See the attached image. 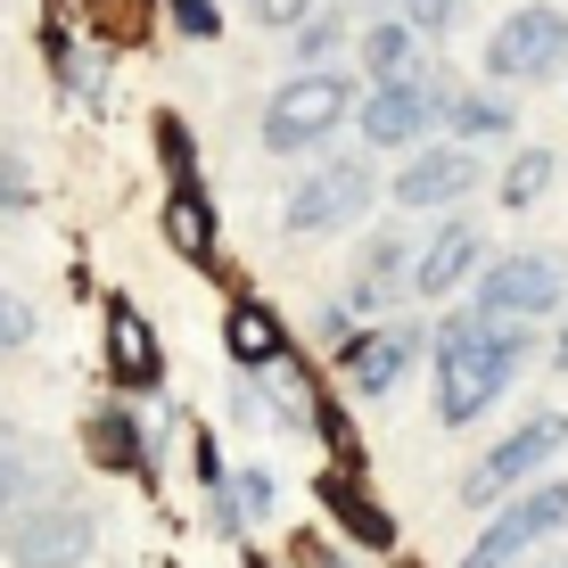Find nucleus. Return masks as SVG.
<instances>
[{
    "label": "nucleus",
    "instance_id": "nucleus-1",
    "mask_svg": "<svg viewBox=\"0 0 568 568\" xmlns=\"http://www.w3.org/2000/svg\"><path fill=\"white\" fill-rule=\"evenodd\" d=\"M519 355H527L519 322H495L486 305L445 313L437 322V413H445V428H469L478 413H495V396L519 379Z\"/></svg>",
    "mask_w": 568,
    "mask_h": 568
},
{
    "label": "nucleus",
    "instance_id": "nucleus-2",
    "mask_svg": "<svg viewBox=\"0 0 568 568\" xmlns=\"http://www.w3.org/2000/svg\"><path fill=\"white\" fill-rule=\"evenodd\" d=\"M346 115H355V83H346V74H329V67H305V74H288V83L264 100V149H272V156L322 149Z\"/></svg>",
    "mask_w": 568,
    "mask_h": 568
},
{
    "label": "nucleus",
    "instance_id": "nucleus-3",
    "mask_svg": "<svg viewBox=\"0 0 568 568\" xmlns=\"http://www.w3.org/2000/svg\"><path fill=\"white\" fill-rule=\"evenodd\" d=\"M560 445H568V413H536V420H519L511 437L495 445V454L469 462L462 503H469V511H495V503H511L519 486H536V478H544V462H552Z\"/></svg>",
    "mask_w": 568,
    "mask_h": 568
},
{
    "label": "nucleus",
    "instance_id": "nucleus-4",
    "mask_svg": "<svg viewBox=\"0 0 568 568\" xmlns=\"http://www.w3.org/2000/svg\"><path fill=\"white\" fill-rule=\"evenodd\" d=\"M552 527H568V486L536 478V486H519L511 503H495V519L478 527V544L462 552V568H511L527 544H544Z\"/></svg>",
    "mask_w": 568,
    "mask_h": 568
},
{
    "label": "nucleus",
    "instance_id": "nucleus-5",
    "mask_svg": "<svg viewBox=\"0 0 568 568\" xmlns=\"http://www.w3.org/2000/svg\"><path fill=\"white\" fill-rule=\"evenodd\" d=\"M560 288H568V256H552V247H503L478 272V305L495 322H536V313L560 305Z\"/></svg>",
    "mask_w": 568,
    "mask_h": 568
},
{
    "label": "nucleus",
    "instance_id": "nucleus-6",
    "mask_svg": "<svg viewBox=\"0 0 568 568\" xmlns=\"http://www.w3.org/2000/svg\"><path fill=\"white\" fill-rule=\"evenodd\" d=\"M91 552H100V527H91V511H74V503H33L0 536V560L9 568H83Z\"/></svg>",
    "mask_w": 568,
    "mask_h": 568
},
{
    "label": "nucleus",
    "instance_id": "nucleus-7",
    "mask_svg": "<svg viewBox=\"0 0 568 568\" xmlns=\"http://www.w3.org/2000/svg\"><path fill=\"white\" fill-rule=\"evenodd\" d=\"M371 199H379V182H371V165L363 156H329V165H313L297 190H288V231H346V223H363Z\"/></svg>",
    "mask_w": 568,
    "mask_h": 568
},
{
    "label": "nucleus",
    "instance_id": "nucleus-8",
    "mask_svg": "<svg viewBox=\"0 0 568 568\" xmlns=\"http://www.w3.org/2000/svg\"><path fill=\"white\" fill-rule=\"evenodd\" d=\"M560 58H568V17L560 9H519V17H503L495 33H486V74L495 83H536V74H560Z\"/></svg>",
    "mask_w": 568,
    "mask_h": 568
},
{
    "label": "nucleus",
    "instance_id": "nucleus-9",
    "mask_svg": "<svg viewBox=\"0 0 568 568\" xmlns=\"http://www.w3.org/2000/svg\"><path fill=\"white\" fill-rule=\"evenodd\" d=\"M445 124V74L437 83H371L363 91V141L371 149H428V132Z\"/></svg>",
    "mask_w": 568,
    "mask_h": 568
},
{
    "label": "nucleus",
    "instance_id": "nucleus-10",
    "mask_svg": "<svg viewBox=\"0 0 568 568\" xmlns=\"http://www.w3.org/2000/svg\"><path fill=\"white\" fill-rule=\"evenodd\" d=\"M478 156H469V141H437L428 156H413V165L396 173V199L404 206H454V199H469L478 190Z\"/></svg>",
    "mask_w": 568,
    "mask_h": 568
},
{
    "label": "nucleus",
    "instance_id": "nucleus-11",
    "mask_svg": "<svg viewBox=\"0 0 568 568\" xmlns=\"http://www.w3.org/2000/svg\"><path fill=\"white\" fill-rule=\"evenodd\" d=\"M478 272V223H437L428 231V247L413 256V297H454V288Z\"/></svg>",
    "mask_w": 568,
    "mask_h": 568
},
{
    "label": "nucleus",
    "instance_id": "nucleus-12",
    "mask_svg": "<svg viewBox=\"0 0 568 568\" xmlns=\"http://www.w3.org/2000/svg\"><path fill=\"white\" fill-rule=\"evenodd\" d=\"M413 355H420V329H363V338H346V346H338L346 379H355L363 396H387V387L413 371Z\"/></svg>",
    "mask_w": 568,
    "mask_h": 568
},
{
    "label": "nucleus",
    "instance_id": "nucleus-13",
    "mask_svg": "<svg viewBox=\"0 0 568 568\" xmlns=\"http://www.w3.org/2000/svg\"><path fill=\"white\" fill-rule=\"evenodd\" d=\"M223 346H231V363H240V371H281L288 329H281V313H272V305L231 297V313H223Z\"/></svg>",
    "mask_w": 568,
    "mask_h": 568
},
{
    "label": "nucleus",
    "instance_id": "nucleus-14",
    "mask_svg": "<svg viewBox=\"0 0 568 568\" xmlns=\"http://www.w3.org/2000/svg\"><path fill=\"white\" fill-rule=\"evenodd\" d=\"M420 42H428V33H420V26H404V17H363V33H355V50H363V74H371V83H413Z\"/></svg>",
    "mask_w": 568,
    "mask_h": 568
},
{
    "label": "nucleus",
    "instance_id": "nucleus-15",
    "mask_svg": "<svg viewBox=\"0 0 568 568\" xmlns=\"http://www.w3.org/2000/svg\"><path fill=\"white\" fill-rule=\"evenodd\" d=\"M108 371L124 387H156L165 379V363H156V338H149V322L132 305H108Z\"/></svg>",
    "mask_w": 568,
    "mask_h": 568
},
{
    "label": "nucleus",
    "instance_id": "nucleus-16",
    "mask_svg": "<svg viewBox=\"0 0 568 568\" xmlns=\"http://www.w3.org/2000/svg\"><path fill=\"white\" fill-rule=\"evenodd\" d=\"M165 240L182 247L190 264H206V256H214V206H206V190H199V182H173V190H165Z\"/></svg>",
    "mask_w": 568,
    "mask_h": 568
},
{
    "label": "nucleus",
    "instance_id": "nucleus-17",
    "mask_svg": "<svg viewBox=\"0 0 568 568\" xmlns=\"http://www.w3.org/2000/svg\"><path fill=\"white\" fill-rule=\"evenodd\" d=\"M445 124H454V141H503L519 115H511V100H486V91H454L445 83Z\"/></svg>",
    "mask_w": 568,
    "mask_h": 568
},
{
    "label": "nucleus",
    "instance_id": "nucleus-18",
    "mask_svg": "<svg viewBox=\"0 0 568 568\" xmlns=\"http://www.w3.org/2000/svg\"><path fill=\"white\" fill-rule=\"evenodd\" d=\"M83 445H91V462H108V469H141V428H132V413H115V404L91 413Z\"/></svg>",
    "mask_w": 568,
    "mask_h": 568
},
{
    "label": "nucleus",
    "instance_id": "nucleus-19",
    "mask_svg": "<svg viewBox=\"0 0 568 568\" xmlns=\"http://www.w3.org/2000/svg\"><path fill=\"white\" fill-rule=\"evenodd\" d=\"M552 173H560V156H552V149H519L511 165H503V206H511V214H519V206H536L544 190H552Z\"/></svg>",
    "mask_w": 568,
    "mask_h": 568
},
{
    "label": "nucleus",
    "instance_id": "nucleus-20",
    "mask_svg": "<svg viewBox=\"0 0 568 568\" xmlns=\"http://www.w3.org/2000/svg\"><path fill=\"white\" fill-rule=\"evenodd\" d=\"M338 50H346V17H322V9H313L305 26H297V67H329Z\"/></svg>",
    "mask_w": 568,
    "mask_h": 568
},
{
    "label": "nucleus",
    "instance_id": "nucleus-21",
    "mask_svg": "<svg viewBox=\"0 0 568 568\" xmlns=\"http://www.w3.org/2000/svg\"><path fill=\"white\" fill-rule=\"evenodd\" d=\"M462 9H469V0H396V17H404V26H420L428 42H445V33L462 26Z\"/></svg>",
    "mask_w": 568,
    "mask_h": 568
},
{
    "label": "nucleus",
    "instance_id": "nucleus-22",
    "mask_svg": "<svg viewBox=\"0 0 568 568\" xmlns=\"http://www.w3.org/2000/svg\"><path fill=\"white\" fill-rule=\"evenodd\" d=\"M165 17H173V33H190V42H214V33H223V9H214V0H165Z\"/></svg>",
    "mask_w": 568,
    "mask_h": 568
},
{
    "label": "nucleus",
    "instance_id": "nucleus-23",
    "mask_svg": "<svg viewBox=\"0 0 568 568\" xmlns=\"http://www.w3.org/2000/svg\"><path fill=\"white\" fill-rule=\"evenodd\" d=\"M26 338H33V305L0 288V355H17V346H26Z\"/></svg>",
    "mask_w": 568,
    "mask_h": 568
},
{
    "label": "nucleus",
    "instance_id": "nucleus-24",
    "mask_svg": "<svg viewBox=\"0 0 568 568\" xmlns=\"http://www.w3.org/2000/svg\"><path fill=\"white\" fill-rule=\"evenodd\" d=\"M26 495H33V469L0 445V519H17V503H26Z\"/></svg>",
    "mask_w": 568,
    "mask_h": 568
},
{
    "label": "nucleus",
    "instance_id": "nucleus-25",
    "mask_svg": "<svg viewBox=\"0 0 568 568\" xmlns=\"http://www.w3.org/2000/svg\"><path fill=\"white\" fill-rule=\"evenodd\" d=\"M264 511H272V478H264V469H247L240 503H223V519H264Z\"/></svg>",
    "mask_w": 568,
    "mask_h": 568
},
{
    "label": "nucleus",
    "instance_id": "nucleus-26",
    "mask_svg": "<svg viewBox=\"0 0 568 568\" xmlns=\"http://www.w3.org/2000/svg\"><path fill=\"white\" fill-rule=\"evenodd\" d=\"M26 206H33V182H26V165L0 149V214H26Z\"/></svg>",
    "mask_w": 568,
    "mask_h": 568
},
{
    "label": "nucleus",
    "instance_id": "nucleus-27",
    "mask_svg": "<svg viewBox=\"0 0 568 568\" xmlns=\"http://www.w3.org/2000/svg\"><path fill=\"white\" fill-rule=\"evenodd\" d=\"M256 17H264L272 33H297L305 17H313V0H256Z\"/></svg>",
    "mask_w": 568,
    "mask_h": 568
},
{
    "label": "nucleus",
    "instance_id": "nucleus-28",
    "mask_svg": "<svg viewBox=\"0 0 568 568\" xmlns=\"http://www.w3.org/2000/svg\"><path fill=\"white\" fill-rule=\"evenodd\" d=\"M552 363H560V371H568V322H560V346H552Z\"/></svg>",
    "mask_w": 568,
    "mask_h": 568
},
{
    "label": "nucleus",
    "instance_id": "nucleus-29",
    "mask_svg": "<svg viewBox=\"0 0 568 568\" xmlns=\"http://www.w3.org/2000/svg\"><path fill=\"white\" fill-rule=\"evenodd\" d=\"M346 9H363V17H371V9H396V0H346Z\"/></svg>",
    "mask_w": 568,
    "mask_h": 568
},
{
    "label": "nucleus",
    "instance_id": "nucleus-30",
    "mask_svg": "<svg viewBox=\"0 0 568 568\" xmlns=\"http://www.w3.org/2000/svg\"><path fill=\"white\" fill-rule=\"evenodd\" d=\"M552 568H568V560H552Z\"/></svg>",
    "mask_w": 568,
    "mask_h": 568
}]
</instances>
